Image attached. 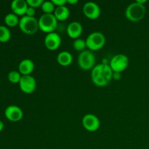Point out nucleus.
<instances>
[{
    "mask_svg": "<svg viewBox=\"0 0 149 149\" xmlns=\"http://www.w3.org/2000/svg\"><path fill=\"white\" fill-rule=\"evenodd\" d=\"M146 7L137 1L131 3L125 10V17L131 22H138L144 18L146 15Z\"/></svg>",
    "mask_w": 149,
    "mask_h": 149,
    "instance_id": "obj_1",
    "label": "nucleus"
},
{
    "mask_svg": "<svg viewBox=\"0 0 149 149\" xmlns=\"http://www.w3.org/2000/svg\"><path fill=\"white\" fill-rule=\"evenodd\" d=\"M20 31L25 34L33 35L39 29V21L34 17L24 15L20 19L18 25Z\"/></svg>",
    "mask_w": 149,
    "mask_h": 149,
    "instance_id": "obj_2",
    "label": "nucleus"
},
{
    "mask_svg": "<svg viewBox=\"0 0 149 149\" xmlns=\"http://www.w3.org/2000/svg\"><path fill=\"white\" fill-rule=\"evenodd\" d=\"M86 45L89 50L97 51L104 47L106 44V37L104 34L100 32H93L87 36L86 39Z\"/></svg>",
    "mask_w": 149,
    "mask_h": 149,
    "instance_id": "obj_3",
    "label": "nucleus"
},
{
    "mask_svg": "<svg viewBox=\"0 0 149 149\" xmlns=\"http://www.w3.org/2000/svg\"><path fill=\"white\" fill-rule=\"evenodd\" d=\"M39 27L42 31L47 33L55 32L58 26V20L53 14H43L39 19Z\"/></svg>",
    "mask_w": 149,
    "mask_h": 149,
    "instance_id": "obj_4",
    "label": "nucleus"
},
{
    "mask_svg": "<svg viewBox=\"0 0 149 149\" xmlns=\"http://www.w3.org/2000/svg\"><path fill=\"white\" fill-rule=\"evenodd\" d=\"M95 55L92 51L85 49L78 56V65L84 71L91 70L95 66Z\"/></svg>",
    "mask_w": 149,
    "mask_h": 149,
    "instance_id": "obj_5",
    "label": "nucleus"
},
{
    "mask_svg": "<svg viewBox=\"0 0 149 149\" xmlns=\"http://www.w3.org/2000/svg\"><path fill=\"white\" fill-rule=\"evenodd\" d=\"M109 65L113 73H122L129 65V58L124 54H117L111 58Z\"/></svg>",
    "mask_w": 149,
    "mask_h": 149,
    "instance_id": "obj_6",
    "label": "nucleus"
},
{
    "mask_svg": "<svg viewBox=\"0 0 149 149\" xmlns=\"http://www.w3.org/2000/svg\"><path fill=\"white\" fill-rule=\"evenodd\" d=\"M20 90L26 94H31L36 88V81L34 77L31 75L22 76L19 82Z\"/></svg>",
    "mask_w": 149,
    "mask_h": 149,
    "instance_id": "obj_7",
    "label": "nucleus"
},
{
    "mask_svg": "<svg viewBox=\"0 0 149 149\" xmlns=\"http://www.w3.org/2000/svg\"><path fill=\"white\" fill-rule=\"evenodd\" d=\"M82 125L86 130L89 132H95L100 128V119L97 116L92 113H88L83 116Z\"/></svg>",
    "mask_w": 149,
    "mask_h": 149,
    "instance_id": "obj_8",
    "label": "nucleus"
},
{
    "mask_svg": "<svg viewBox=\"0 0 149 149\" xmlns=\"http://www.w3.org/2000/svg\"><path fill=\"white\" fill-rule=\"evenodd\" d=\"M83 13L88 19L96 20L100 15V8L97 4L93 1H88L83 6Z\"/></svg>",
    "mask_w": 149,
    "mask_h": 149,
    "instance_id": "obj_9",
    "label": "nucleus"
},
{
    "mask_svg": "<svg viewBox=\"0 0 149 149\" xmlns=\"http://www.w3.org/2000/svg\"><path fill=\"white\" fill-rule=\"evenodd\" d=\"M4 116L10 122H17L21 120L23 117V111L20 107L15 105H10L6 108Z\"/></svg>",
    "mask_w": 149,
    "mask_h": 149,
    "instance_id": "obj_10",
    "label": "nucleus"
},
{
    "mask_svg": "<svg viewBox=\"0 0 149 149\" xmlns=\"http://www.w3.org/2000/svg\"><path fill=\"white\" fill-rule=\"evenodd\" d=\"M45 46L47 49L51 51H54L58 49L61 45V37L58 33L55 32L47 33L45 36Z\"/></svg>",
    "mask_w": 149,
    "mask_h": 149,
    "instance_id": "obj_11",
    "label": "nucleus"
},
{
    "mask_svg": "<svg viewBox=\"0 0 149 149\" xmlns=\"http://www.w3.org/2000/svg\"><path fill=\"white\" fill-rule=\"evenodd\" d=\"M11 10L13 13L17 16L26 15V11L29 7L26 0H14L11 3Z\"/></svg>",
    "mask_w": 149,
    "mask_h": 149,
    "instance_id": "obj_12",
    "label": "nucleus"
},
{
    "mask_svg": "<svg viewBox=\"0 0 149 149\" xmlns=\"http://www.w3.org/2000/svg\"><path fill=\"white\" fill-rule=\"evenodd\" d=\"M66 32L68 36L71 39H79L83 32V27L79 22L73 21L67 26Z\"/></svg>",
    "mask_w": 149,
    "mask_h": 149,
    "instance_id": "obj_13",
    "label": "nucleus"
},
{
    "mask_svg": "<svg viewBox=\"0 0 149 149\" xmlns=\"http://www.w3.org/2000/svg\"><path fill=\"white\" fill-rule=\"evenodd\" d=\"M35 68L34 63L33 61L29 58L23 59V61H20L18 65L19 72L20 73L22 76L31 75L32 72L33 71Z\"/></svg>",
    "mask_w": 149,
    "mask_h": 149,
    "instance_id": "obj_14",
    "label": "nucleus"
},
{
    "mask_svg": "<svg viewBox=\"0 0 149 149\" xmlns=\"http://www.w3.org/2000/svg\"><path fill=\"white\" fill-rule=\"evenodd\" d=\"M57 61L61 66H68L72 63L73 56L68 51H62L57 56Z\"/></svg>",
    "mask_w": 149,
    "mask_h": 149,
    "instance_id": "obj_15",
    "label": "nucleus"
},
{
    "mask_svg": "<svg viewBox=\"0 0 149 149\" xmlns=\"http://www.w3.org/2000/svg\"><path fill=\"white\" fill-rule=\"evenodd\" d=\"M53 15L58 21H64L68 18L70 15V10L67 6L58 7L55 8Z\"/></svg>",
    "mask_w": 149,
    "mask_h": 149,
    "instance_id": "obj_16",
    "label": "nucleus"
},
{
    "mask_svg": "<svg viewBox=\"0 0 149 149\" xmlns=\"http://www.w3.org/2000/svg\"><path fill=\"white\" fill-rule=\"evenodd\" d=\"M19 22L20 19L18 18V16L13 13H9L4 17V23L9 27H15L18 26Z\"/></svg>",
    "mask_w": 149,
    "mask_h": 149,
    "instance_id": "obj_17",
    "label": "nucleus"
},
{
    "mask_svg": "<svg viewBox=\"0 0 149 149\" xmlns=\"http://www.w3.org/2000/svg\"><path fill=\"white\" fill-rule=\"evenodd\" d=\"M11 39V32L8 28L4 26H0V42L6 43Z\"/></svg>",
    "mask_w": 149,
    "mask_h": 149,
    "instance_id": "obj_18",
    "label": "nucleus"
},
{
    "mask_svg": "<svg viewBox=\"0 0 149 149\" xmlns=\"http://www.w3.org/2000/svg\"><path fill=\"white\" fill-rule=\"evenodd\" d=\"M113 71H112L109 64L103 63V76L109 83H110L113 79Z\"/></svg>",
    "mask_w": 149,
    "mask_h": 149,
    "instance_id": "obj_19",
    "label": "nucleus"
},
{
    "mask_svg": "<svg viewBox=\"0 0 149 149\" xmlns=\"http://www.w3.org/2000/svg\"><path fill=\"white\" fill-rule=\"evenodd\" d=\"M41 8L44 14H53L55 10V6L52 1H44Z\"/></svg>",
    "mask_w": 149,
    "mask_h": 149,
    "instance_id": "obj_20",
    "label": "nucleus"
},
{
    "mask_svg": "<svg viewBox=\"0 0 149 149\" xmlns=\"http://www.w3.org/2000/svg\"><path fill=\"white\" fill-rule=\"evenodd\" d=\"M7 78H8L10 82L13 83V84H19L22 78V75L19 71H12L8 74Z\"/></svg>",
    "mask_w": 149,
    "mask_h": 149,
    "instance_id": "obj_21",
    "label": "nucleus"
},
{
    "mask_svg": "<svg viewBox=\"0 0 149 149\" xmlns=\"http://www.w3.org/2000/svg\"><path fill=\"white\" fill-rule=\"evenodd\" d=\"M73 47L75 50L78 51V52H83L85 50V48L87 47V45H86V41L82 39H77L74 40V43H73Z\"/></svg>",
    "mask_w": 149,
    "mask_h": 149,
    "instance_id": "obj_22",
    "label": "nucleus"
},
{
    "mask_svg": "<svg viewBox=\"0 0 149 149\" xmlns=\"http://www.w3.org/2000/svg\"><path fill=\"white\" fill-rule=\"evenodd\" d=\"M26 2H27L29 7L36 9L42 7L44 1L43 0H26Z\"/></svg>",
    "mask_w": 149,
    "mask_h": 149,
    "instance_id": "obj_23",
    "label": "nucleus"
},
{
    "mask_svg": "<svg viewBox=\"0 0 149 149\" xmlns=\"http://www.w3.org/2000/svg\"><path fill=\"white\" fill-rule=\"evenodd\" d=\"M52 1L56 7L65 6L67 4V0H52Z\"/></svg>",
    "mask_w": 149,
    "mask_h": 149,
    "instance_id": "obj_24",
    "label": "nucleus"
},
{
    "mask_svg": "<svg viewBox=\"0 0 149 149\" xmlns=\"http://www.w3.org/2000/svg\"><path fill=\"white\" fill-rule=\"evenodd\" d=\"M35 14H36V10L33 7H29L27 9V11H26V15L29 16V17H34Z\"/></svg>",
    "mask_w": 149,
    "mask_h": 149,
    "instance_id": "obj_25",
    "label": "nucleus"
},
{
    "mask_svg": "<svg viewBox=\"0 0 149 149\" xmlns=\"http://www.w3.org/2000/svg\"><path fill=\"white\" fill-rule=\"evenodd\" d=\"M121 73H113V79L116 80H119V79L121 78V76H120Z\"/></svg>",
    "mask_w": 149,
    "mask_h": 149,
    "instance_id": "obj_26",
    "label": "nucleus"
},
{
    "mask_svg": "<svg viewBox=\"0 0 149 149\" xmlns=\"http://www.w3.org/2000/svg\"><path fill=\"white\" fill-rule=\"evenodd\" d=\"M77 3H78V0H67V4H71V5L77 4Z\"/></svg>",
    "mask_w": 149,
    "mask_h": 149,
    "instance_id": "obj_27",
    "label": "nucleus"
},
{
    "mask_svg": "<svg viewBox=\"0 0 149 149\" xmlns=\"http://www.w3.org/2000/svg\"><path fill=\"white\" fill-rule=\"evenodd\" d=\"M136 1L138 3H139V4H143V5H144V4H145V3L147 2L146 0H136Z\"/></svg>",
    "mask_w": 149,
    "mask_h": 149,
    "instance_id": "obj_28",
    "label": "nucleus"
},
{
    "mask_svg": "<svg viewBox=\"0 0 149 149\" xmlns=\"http://www.w3.org/2000/svg\"><path fill=\"white\" fill-rule=\"evenodd\" d=\"M4 123L2 122V121L0 120V132H1L2 131V130L4 129Z\"/></svg>",
    "mask_w": 149,
    "mask_h": 149,
    "instance_id": "obj_29",
    "label": "nucleus"
},
{
    "mask_svg": "<svg viewBox=\"0 0 149 149\" xmlns=\"http://www.w3.org/2000/svg\"><path fill=\"white\" fill-rule=\"evenodd\" d=\"M0 84H1V80H0Z\"/></svg>",
    "mask_w": 149,
    "mask_h": 149,
    "instance_id": "obj_30",
    "label": "nucleus"
}]
</instances>
